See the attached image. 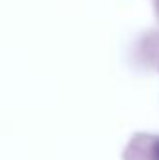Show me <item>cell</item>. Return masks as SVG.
<instances>
[{
	"mask_svg": "<svg viewBox=\"0 0 159 160\" xmlns=\"http://www.w3.org/2000/svg\"><path fill=\"white\" fill-rule=\"evenodd\" d=\"M152 157H154V160H159V140H156L152 145Z\"/></svg>",
	"mask_w": 159,
	"mask_h": 160,
	"instance_id": "6da1fadb",
	"label": "cell"
}]
</instances>
